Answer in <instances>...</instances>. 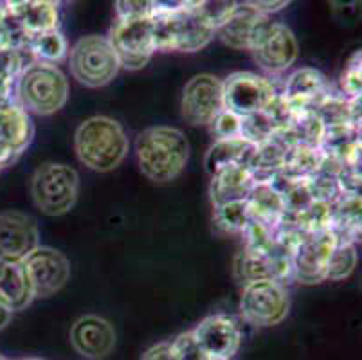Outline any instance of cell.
I'll use <instances>...</instances> for the list:
<instances>
[{"label":"cell","instance_id":"9c48e42d","mask_svg":"<svg viewBox=\"0 0 362 360\" xmlns=\"http://www.w3.org/2000/svg\"><path fill=\"white\" fill-rule=\"evenodd\" d=\"M223 110L233 112L238 117L265 112L278 98V91L265 76L255 72H233L222 81Z\"/></svg>","mask_w":362,"mask_h":360},{"label":"cell","instance_id":"277c9868","mask_svg":"<svg viewBox=\"0 0 362 360\" xmlns=\"http://www.w3.org/2000/svg\"><path fill=\"white\" fill-rule=\"evenodd\" d=\"M15 98L28 112L51 115L67 103L69 81L56 65L33 62L16 83Z\"/></svg>","mask_w":362,"mask_h":360},{"label":"cell","instance_id":"1f68e13d","mask_svg":"<svg viewBox=\"0 0 362 360\" xmlns=\"http://www.w3.org/2000/svg\"><path fill=\"white\" fill-rule=\"evenodd\" d=\"M358 262V252L355 243H337L328 263L327 279L342 281L355 270Z\"/></svg>","mask_w":362,"mask_h":360},{"label":"cell","instance_id":"484cf974","mask_svg":"<svg viewBox=\"0 0 362 360\" xmlns=\"http://www.w3.org/2000/svg\"><path fill=\"white\" fill-rule=\"evenodd\" d=\"M252 150H255V144H251L243 137L215 141V144L207 151L204 166L211 177L227 168L245 166Z\"/></svg>","mask_w":362,"mask_h":360},{"label":"cell","instance_id":"2e32d148","mask_svg":"<svg viewBox=\"0 0 362 360\" xmlns=\"http://www.w3.org/2000/svg\"><path fill=\"white\" fill-rule=\"evenodd\" d=\"M35 127L16 98L0 103V161L9 166L31 144Z\"/></svg>","mask_w":362,"mask_h":360},{"label":"cell","instance_id":"7402d4cb","mask_svg":"<svg viewBox=\"0 0 362 360\" xmlns=\"http://www.w3.org/2000/svg\"><path fill=\"white\" fill-rule=\"evenodd\" d=\"M255 186L256 180L247 166H233L222 170L220 173L211 177L209 194H211L213 207L229 202H238V200H247V197H249Z\"/></svg>","mask_w":362,"mask_h":360},{"label":"cell","instance_id":"d6a6232c","mask_svg":"<svg viewBox=\"0 0 362 360\" xmlns=\"http://www.w3.org/2000/svg\"><path fill=\"white\" fill-rule=\"evenodd\" d=\"M28 42L29 36L24 29L13 18L6 6L0 4V49H25Z\"/></svg>","mask_w":362,"mask_h":360},{"label":"cell","instance_id":"8fae6325","mask_svg":"<svg viewBox=\"0 0 362 360\" xmlns=\"http://www.w3.org/2000/svg\"><path fill=\"white\" fill-rule=\"evenodd\" d=\"M180 110L189 124H211L223 110L222 79L213 74L193 76L182 91Z\"/></svg>","mask_w":362,"mask_h":360},{"label":"cell","instance_id":"e575fe53","mask_svg":"<svg viewBox=\"0 0 362 360\" xmlns=\"http://www.w3.org/2000/svg\"><path fill=\"white\" fill-rule=\"evenodd\" d=\"M209 127H211V132L216 137V141L242 137V117H238V115H235L229 110L220 112Z\"/></svg>","mask_w":362,"mask_h":360},{"label":"cell","instance_id":"7bdbcfd3","mask_svg":"<svg viewBox=\"0 0 362 360\" xmlns=\"http://www.w3.org/2000/svg\"><path fill=\"white\" fill-rule=\"evenodd\" d=\"M0 360H8L4 355H0Z\"/></svg>","mask_w":362,"mask_h":360},{"label":"cell","instance_id":"5b68a950","mask_svg":"<svg viewBox=\"0 0 362 360\" xmlns=\"http://www.w3.org/2000/svg\"><path fill=\"white\" fill-rule=\"evenodd\" d=\"M80 191V175L60 163H44L31 178V197L47 216H62L74 207Z\"/></svg>","mask_w":362,"mask_h":360},{"label":"cell","instance_id":"30bf717a","mask_svg":"<svg viewBox=\"0 0 362 360\" xmlns=\"http://www.w3.org/2000/svg\"><path fill=\"white\" fill-rule=\"evenodd\" d=\"M337 243L330 229L305 234L292 250V277L303 285L327 281L328 263Z\"/></svg>","mask_w":362,"mask_h":360},{"label":"cell","instance_id":"f546056e","mask_svg":"<svg viewBox=\"0 0 362 360\" xmlns=\"http://www.w3.org/2000/svg\"><path fill=\"white\" fill-rule=\"evenodd\" d=\"M25 49H28L35 62L49 65L60 64L62 59L69 54V44L65 36L60 33V29L31 36Z\"/></svg>","mask_w":362,"mask_h":360},{"label":"cell","instance_id":"8d00e7d4","mask_svg":"<svg viewBox=\"0 0 362 360\" xmlns=\"http://www.w3.org/2000/svg\"><path fill=\"white\" fill-rule=\"evenodd\" d=\"M171 344H173V349H175L179 360H206V356L202 355V352L197 346L192 332L180 333Z\"/></svg>","mask_w":362,"mask_h":360},{"label":"cell","instance_id":"6da1fadb","mask_svg":"<svg viewBox=\"0 0 362 360\" xmlns=\"http://www.w3.org/2000/svg\"><path fill=\"white\" fill-rule=\"evenodd\" d=\"M157 51L195 52L206 47L216 28L200 9L199 2H163L153 18Z\"/></svg>","mask_w":362,"mask_h":360},{"label":"cell","instance_id":"d6986e66","mask_svg":"<svg viewBox=\"0 0 362 360\" xmlns=\"http://www.w3.org/2000/svg\"><path fill=\"white\" fill-rule=\"evenodd\" d=\"M330 94L327 78L317 69H299L288 76L285 88L279 95L292 110H315L322 99Z\"/></svg>","mask_w":362,"mask_h":360},{"label":"cell","instance_id":"603a6c76","mask_svg":"<svg viewBox=\"0 0 362 360\" xmlns=\"http://www.w3.org/2000/svg\"><path fill=\"white\" fill-rule=\"evenodd\" d=\"M288 148L291 144L285 141L281 134H276L272 139L255 146L245 166L252 173L256 184L271 182L272 178L281 171Z\"/></svg>","mask_w":362,"mask_h":360},{"label":"cell","instance_id":"e0dca14e","mask_svg":"<svg viewBox=\"0 0 362 360\" xmlns=\"http://www.w3.org/2000/svg\"><path fill=\"white\" fill-rule=\"evenodd\" d=\"M71 344L83 359L100 360L110 355L116 346V332L107 319L88 313L72 325Z\"/></svg>","mask_w":362,"mask_h":360},{"label":"cell","instance_id":"3957f363","mask_svg":"<svg viewBox=\"0 0 362 360\" xmlns=\"http://www.w3.org/2000/svg\"><path fill=\"white\" fill-rule=\"evenodd\" d=\"M76 155L88 170L107 173L116 170L128 155V137L117 121L96 115L78 127L74 135Z\"/></svg>","mask_w":362,"mask_h":360},{"label":"cell","instance_id":"4fadbf2b","mask_svg":"<svg viewBox=\"0 0 362 360\" xmlns=\"http://www.w3.org/2000/svg\"><path fill=\"white\" fill-rule=\"evenodd\" d=\"M25 272L36 297H51L65 286L71 277L67 256L52 247H36L24 262Z\"/></svg>","mask_w":362,"mask_h":360},{"label":"cell","instance_id":"cb8c5ba5","mask_svg":"<svg viewBox=\"0 0 362 360\" xmlns=\"http://www.w3.org/2000/svg\"><path fill=\"white\" fill-rule=\"evenodd\" d=\"M247 207L251 213V222L274 229L285 216V206L279 191L271 182H259L247 197Z\"/></svg>","mask_w":362,"mask_h":360},{"label":"cell","instance_id":"60d3db41","mask_svg":"<svg viewBox=\"0 0 362 360\" xmlns=\"http://www.w3.org/2000/svg\"><path fill=\"white\" fill-rule=\"evenodd\" d=\"M4 168H6V164H4V163H2V161H0V171L4 170Z\"/></svg>","mask_w":362,"mask_h":360},{"label":"cell","instance_id":"44dd1931","mask_svg":"<svg viewBox=\"0 0 362 360\" xmlns=\"http://www.w3.org/2000/svg\"><path fill=\"white\" fill-rule=\"evenodd\" d=\"M35 299L31 281L22 262H0V305L9 312L28 308Z\"/></svg>","mask_w":362,"mask_h":360},{"label":"cell","instance_id":"ffe728a7","mask_svg":"<svg viewBox=\"0 0 362 360\" xmlns=\"http://www.w3.org/2000/svg\"><path fill=\"white\" fill-rule=\"evenodd\" d=\"M13 18L18 22L25 35H42L47 31H56L60 25V4L51 0H9L2 2Z\"/></svg>","mask_w":362,"mask_h":360},{"label":"cell","instance_id":"ab89813d","mask_svg":"<svg viewBox=\"0 0 362 360\" xmlns=\"http://www.w3.org/2000/svg\"><path fill=\"white\" fill-rule=\"evenodd\" d=\"M11 317H13V313L9 312V310L6 308V306L0 305V332H2V330H4L6 326L9 325V321H11Z\"/></svg>","mask_w":362,"mask_h":360},{"label":"cell","instance_id":"8992f818","mask_svg":"<svg viewBox=\"0 0 362 360\" xmlns=\"http://www.w3.org/2000/svg\"><path fill=\"white\" fill-rule=\"evenodd\" d=\"M69 67L81 85L100 88L116 78L121 64L107 36L88 35L78 40L69 51Z\"/></svg>","mask_w":362,"mask_h":360},{"label":"cell","instance_id":"ba28073f","mask_svg":"<svg viewBox=\"0 0 362 360\" xmlns=\"http://www.w3.org/2000/svg\"><path fill=\"white\" fill-rule=\"evenodd\" d=\"M291 297L287 286L276 279H259L243 286L240 312L255 326H276L288 315Z\"/></svg>","mask_w":362,"mask_h":360},{"label":"cell","instance_id":"d4e9b609","mask_svg":"<svg viewBox=\"0 0 362 360\" xmlns=\"http://www.w3.org/2000/svg\"><path fill=\"white\" fill-rule=\"evenodd\" d=\"M361 194H344L330 209V231L339 243H355L361 240Z\"/></svg>","mask_w":362,"mask_h":360},{"label":"cell","instance_id":"83f0119b","mask_svg":"<svg viewBox=\"0 0 362 360\" xmlns=\"http://www.w3.org/2000/svg\"><path fill=\"white\" fill-rule=\"evenodd\" d=\"M322 151L319 148L291 146L285 155V163L279 173L292 182H307L319 173L322 164Z\"/></svg>","mask_w":362,"mask_h":360},{"label":"cell","instance_id":"4316f807","mask_svg":"<svg viewBox=\"0 0 362 360\" xmlns=\"http://www.w3.org/2000/svg\"><path fill=\"white\" fill-rule=\"evenodd\" d=\"M279 134L291 146L319 148L325 135V127L314 110H294L287 128Z\"/></svg>","mask_w":362,"mask_h":360},{"label":"cell","instance_id":"7a4b0ae2","mask_svg":"<svg viewBox=\"0 0 362 360\" xmlns=\"http://www.w3.org/2000/svg\"><path fill=\"white\" fill-rule=\"evenodd\" d=\"M136 155L141 171L153 182H171L184 171L189 158L186 135L173 127H151L139 134Z\"/></svg>","mask_w":362,"mask_h":360},{"label":"cell","instance_id":"d590c367","mask_svg":"<svg viewBox=\"0 0 362 360\" xmlns=\"http://www.w3.org/2000/svg\"><path fill=\"white\" fill-rule=\"evenodd\" d=\"M163 9V2H116V18H151Z\"/></svg>","mask_w":362,"mask_h":360},{"label":"cell","instance_id":"7c38bea8","mask_svg":"<svg viewBox=\"0 0 362 360\" xmlns=\"http://www.w3.org/2000/svg\"><path fill=\"white\" fill-rule=\"evenodd\" d=\"M192 333L206 360H231L242 344L240 326L227 313L207 315Z\"/></svg>","mask_w":362,"mask_h":360},{"label":"cell","instance_id":"b9f144b4","mask_svg":"<svg viewBox=\"0 0 362 360\" xmlns=\"http://www.w3.org/2000/svg\"><path fill=\"white\" fill-rule=\"evenodd\" d=\"M22 360H42V359H35V356H31V359H22Z\"/></svg>","mask_w":362,"mask_h":360},{"label":"cell","instance_id":"ac0fdd59","mask_svg":"<svg viewBox=\"0 0 362 360\" xmlns=\"http://www.w3.org/2000/svg\"><path fill=\"white\" fill-rule=\"evenodd\" d=\"M269 24H271L269 16L259 15L247 2H238L229 18L216 29V35L229 47L251 51L256 40L262 36Z\"/></svg>","mask_w":362,"mask_h":360},{"label":"cell","instance_id":"5bb4252c","mask_svg":"<svg viewBox=\"0 0 362 360\" xmlns=\"http://www.w3.org/2000/svg\"><path fill=\"white\" fill-rule=\"evenodd\" d=\"M36 247H40V233L31 214L0 213V262H24Z\"/></svg>","mask_w":362,"mask_h":360},{"label":"cell","instance_id":"f35d334b","mask_svg":"<svg viewBox=\"0 0 362 360\" xmlns=\"http://www.w3.org/2000/svg\"><path fill=\"white\" fill-rule=\"evenodd\" d=\"M247 4L251 6L252 9H256L259 15L269 16L271 13H276L279 11V9L287 8L288 2H285V0H281V2H262V0H259V2H247Z\"/></svg>","mask_w":362,"mask_h":360},{"label":"cell","instance_id":"9a60e30c","mask_svg":"<svg viewBox=\"0 0 362 360\" xmlns=\"http://www.w3.org/2000/svg\"><path fill=\"white\" fill-rule=\"evenodd\" d=\"M256 64L271 74H279L294 65L299 47L294 33L285 24L271 22L251 49Z\"/></svg>","mask_w":362,"mask_h":360},{"label":"cell","instance_id":"f1b7e54d","mask_svg":"<svg viewBox=\"0 0 362 360\" xmlns=\"http://www.w3.org/2000/svg\"><path fill=\"white\" fill-rule=\"evenodd\" d=\"M33 62L28 49H0V101L15 98L16 83Z\"/></svg>","mask_w":362,"mask_h":360},{"label":"cell","instance_id":"836d02e7","mask_svg":"<svg viewBox=\"0 0 362 360\" xmlns=\"http://www.w3.org/2000/svg\"><path fill=\"white\" fill-rule=\"evenodd\" d=\"M341 92L350 101L361 99L362 94V54L355 51L341 74Z\"/></svg>","mask_w":362,"mask_h":360},{"label":"cell","instance_id":"74e56055","mask_svg":"<svg viewBox=\"0 0 362 360\" xmlns=\"http://www.w3.org/2000/svg\"><path fill=\"white\" fill-rule=\"evenodd\" d=\"M141 360H179V356H177L171 342H159V344L146 349Z\"/></svg>","mask_w":362,"mask_h":360},{"label":"cell","instance_id":"4dcf8cb0","mask_svg":"<svg viewBox=\"0 0 362 360\" xmlns=\"http://www.w3.org/2000/svg\"><path fill=\"white\" fill-rule=\"evenodd\" d=\"M213 222L223 233L243 234L247 227H249V223H251V213H249L247 202L245 200H238V202L216 206L215 213H213Z\"/></svg>","mask_w":362,"mask_h":360},{"label":"cell","instance_id":"52a82bcc","mask_svg":"<svg viewBox=\"0 0 362 360\" xmlns=\"http://www.w3.org/2000/svg\"><path fill=\"white\" fill-rule=\"evenodd\" d=\"M153 18H116L107 38L119 58L121 67L139 71L157 51Z\"/></svg>","mask_w":362,"mask_h":360}]
</instances>
